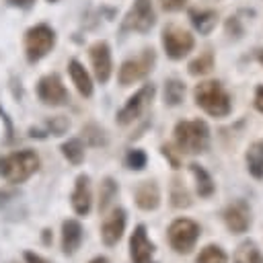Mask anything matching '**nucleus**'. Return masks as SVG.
<instances>
[{
	"instance_id": "5701e85b",
	"label": "nucleus",
	"mask_w": 263,
	"mask_h": 263,
	"mask_svg": "<svg viewBox=\"0 0 263 263\" xmlns=\"http://www.w3.org/2000/svg\"><path fill=\"white\" fill-rule=\"evenodd\" d=\"M245 162H247V171L253 179L261 181L263 179V140L253 142L245 154Z\"/></svg>"
},
{
	"instance_id": "7c9ffc66",
	"label": "nucleus",
	"mask_w": 263,
	"mask_h": 263,
	"mask_svg": "<svg viewBox=\"0 0 263 263\" xmlns=\"http://www.w3.org/2000/svg\"><path fill=\"white\" fill-rule=\"evenodd\" d=\"M68 127H70V121L64 117V115H55V117H51V119H47L45 121V136L47 134H51V136H62V134H66L68 132Z\"/></svg>"
},
{
	"instance_id": "393cba45",
	"label": "nucleus",
	"mask_w": 263,
	"mask_h": 263,
	"mask_svg": "<svg viewBox=\"0 0 263 263\" xmlns=\"http://www.w3.org/2000/svg\"><path fill=\"white\" fill-rule=\"evenodd\" d=\"M185 92H187V88H185V82L183 80H179V78H166L164 88H162L164 105H168V107L181 105L183 99H185Z\"/></svg>"
},
{
	"instance_id": "473e14b6",
	"label": "nucleus",
	"mask_w": 263,
	"mask_h": 263,
	"mask_svg": "<svg viewBox=\"0 0 263 263\" xmlns=\"http://www.w3.org/2000/svg\"><path fill=\"white\" fill-rule=\"evenodd\" d=\"M160 2V6L164 8V10H168V12H177V10H181L185 4H187V0H158Z\"/></svg>"
},
{
	"instance_id": "bb28decb",
	"label": "nucleus",
	"mask_w": 263,
	"mask_h": 263,
	"mask_svg": "<svg viewBox=\"0 0 263 263\" xmlns=\"http://www.w3.org/2000/svg\"><path fill=\"white\" fill-rule=\"evenodd\" d=\"M214 64H216L214 51H212V49H205V51H201L195 60L189 62L187 70H189L191 76H205V74H210V72L214 70Z\"/></svg>"
},
{
	"instance_id": "9b49d317",
	"label": "nucleus",
	"mask_w": 263,
	"mask_h": 263,
	"mask_svg": "<svg viewBox=\"0 0 263 263\" xmlns=\"http://www.w3.org/2000/svg\"><path fill=\"white\" fill-rule=\"evenodd\" d=\"M37 97L45 103V105H51V107H60V105H66L70 101V95L60 78V74L51 72V74H45L39 78L37 82Z\"/></svg>"
},
{
	"instance_id": "4be33fe9",
	"label": "nucleus",
	"mask_w": 263,
	"mask_h": 263,
	"mask_svg": "<svg viewBox=\"0 0 263 263\" xmlns=\"http://www.w3.org/2000/svg\"><path fill=\"white\" fill-rule=\"evenodd\" d=\"M117 195H119V183L113 177H105L99 185V214L109 212Z\"/></svg>"
},
{
	"instance_id": "cd10ccee",
	"label": "nucleus",
	"mask_w": 263,
	"mask_h": 263,
	"mask_svg": "<svg viewBox=\"0 0 263 263\" xmlns=\"http://www.w3.org/2000/svg\"><path fill=\"white\" fill-rule=\"evenodd\" d=\"M195 263H228V253L220 245L210 242L203 249H199Z\"/></svg>"
},
{
	"instance_id": "ea45409f",
	"label": "nucleus",
	"mask_w": 263,
	"mask_h": 263,
	"mask_svg": "<svg viewBox=\"0 0 263 263\" xmlns=\"http://www.w3.org/2000/svg\"><path fill=\"white\" fill-rule=\"evenodd\" d=\"M10 263H16V261H10Z\"/></svg>"
},
{
	"instance_id": "f3484780",
	"label": "nucleus",
	"mask_w": 263,
	"mask_h": 263,
	"mask_svg": "<svg viewBox=\"0 0 263 263\" xmlns=\"http://www.w3.org/2000/svg\"><path fill=\"white\" fill-rule=\"evenodd\" d=\"M134 203L142 212H156L160 208V203H162V193H160L158 183L154 179L138 183V187L134 191Z\"/></svg>"
},
{
	"instance_id": "f704fd0d",
	"label": "nucleus",
	"mask_w": 263,
	"mask_h": 263,
	"mask_svg": "<svg viewBox=\"0 0 263 263\" xmlns=\"http://www.w3.org/2000/svg\"><path fill=\"white\" fill-rule=\"evenodd\" d=\"M253 105L259 113H263V84H257L255 88V97H253Z\"/></svg>"
},
{
	"instance_id": "f257e3e1",
	"label": "nucleus",
	"mask_w": 263,
	"mask_h": 263,
	"mask_svg": "<svg viewBox=\"0 0 263 263\" xmlns=\"http://www.w3.org/2000/svg\"><path fill=\"white\" fill-rule=\"evenodd\" d=\"M193 101L203 113H208L210 117H216V119H224L232 111V99L220 80H203V82L195 84Z\"/></svg>"
},
{
	"instance_id": "6ab92c4d",
	"label": "nucleus",
	"mask_w": 263,
	"mask_h": 263,
	"mask_svg": "<svg viewBox=\"0 0 263 263\" xmlns=\"http://www.w3.org/2000/svg\"><path fill=\"white\" fill-rule=\"evenodd\" d=\"M168 201L175 210H187L193 205V197L189 187L185 185V181L181 177H173L171 185H168Z\"/></svg>"
},
{
	"instance_id": "9d476101",
	"label": "nucleus",
	"mask_w": 263,
	"mask_h": 263,
	"mask_svg": "<svg viewBox=\"0 0 263 263\" xmlns=\"http://www.w3.org/2000/svg\"><path fill=\"white\" fill-rule=\"evenodd\" d=\"M129 259L132 263H158L156 245L148 236V228L144 224H136L129 236Z\"/></svg>"
},
{
	"instance_id": "72a5a7b5",
	"label": "nucleus",
	"mask_w": 263,
	"mask_h": 263,
	"mask_svg": "<svg viewBox=\"0 0 263 263\" xmlns=\"http://www.w3.org/2000/svg\"><path fill=\"white\" fill-rule=\"evenodd\" d=\"M23 259H25V263H51L49 259H45L43 255H39L35 251H25L23 253Z\"/></svg>"
},
{
	"instance_id": "423d86ee",
	"label": "nucleus",
	"mask_w": 263,
	"mask_h": 263,
	"mask_svg": "<svg viewBox=\"0 0 263 263\" xmlns=\"http://www.w3.org/2000/svg\"><path fill=\"white\" fill-rule=\"evenodd\" d=\"M154 95H156V86H154V84H144V86H140V88L125 101V105L117 111V117H115L117 123H119L121 127L134 123V121L152 105Z\"/></svg>"
},
{
	"instance_id": "4c0bfd02",
	"label": "nucleus",
	"mask_w": 263,
	"mask_h": 263,
	"mask_svg": "<svg viewBox=\"0 0 263 263\" xmlns=\"http://www.w3.org/2000/svg\"><path fill=\"white\" fill-rule=\"evenodd\" d=\"M88 263H111V261H109V257H105V255H97V257H92Z\"/></svg>"
},
{
	"instance_id": "dca6fc26",
	"label": "nucleus",
	"mask_w": 263,
	"mask_h": 263,
	"mask_svg": "<svg viewBox=\"0 0 263 263\" xmlns=\"http://www.w3.org/2000/svg\"><path fill=\"white\" fill-rule=\"evenodd\" d=\"M84 240V226L80 224V220L76 218H68L62 222V232H60V245H62V253L66 257L76 255V251L82 247Z\"/></svg>"
},
{
	"instance_id": "c85d7f7f",
	"label": "nucleus",
	"mask_w": 263,
	"mask_h": 263,
	"mask_svg": "<svg viewBox=\"0 0 263 263\" xmlns=\"http://www.w3.org/2000/svg\"><path fill=\"white\" fill-rule=\"evenodd\" d=\"M123 164H125V168L136 171V173L144 171L146 164H148V154L142 148H132V150H127V154L123 158Z\"/></svg>"
},
{
	"instance_id": "20e7f679",
	"label": "nucleus",
	"mask_w": 263,
	"mask_h": 263,
	"mask_svg": "<svg viewBox=\"0 0 263 263\" xmlns=\"http://www.w3.org/2000/svg\"><path fill=\"white\" fill-rule=\"evenodd\" d=\"M201 236V226L191 220V218H175L168 228H166V238H168V245L175 253L179 255H189L195 247H197V240Z\"/></svg>"
},
{
	"instance_id": "ddd939ff",
	"label": "nucleus",
	"mask_w": 263,
	"mask_h": 263,
	"mask_svg": "<svg viewBox=\"0 0 263 263\" xmlns=\"http://www.w3.org/2000/svg\"><path fill=\"white\" fill-rule=\"evenodd\" d=\"M127 226V212L123 208H111V212L101 222V240L105 247H115L125 232Z\"/></svg>"
},
{
	"instance_id": "2f4dec72",
	"label": "nucleus",
	"mask_w": 263,
	"mask_h": 263,
	"mask_svg": "<svg viewBox=\"0 0 263 263\" xmlns=\"http://www.w3.org/2000/svg\"><path fill=\"white\" fill-rule=\"evenodd\" d=\"M160 154L164 156V160L171 164V168H181V164H183V154L179 152V148L175 146V144H162L160 146Z\"/></svg>"
},
{
	"instance_id": "a878e982",
	"label": "nucleus",
	"mask_w": 263,
	"mask_h": 263,
	"mask_svg": "<svg viewBox=\"0 0 263 263\" xmlns=\"http://www.w3.org/2000/svg\"><path fill=\"white\" fill-rule=\"evenodd\" d=\"M60 152H62V156H64L70 164H74V166L82 164V162H84V156H86V150H84V144H82L80 138H70V140H66V142L60 146Z\"/></svg>"
},
{
	"instance_id": "e433bc0d",
	"label": "nucleus",
	"mask_w": 263,
	"mask_h": 263,
	"mask_svg": "<svg viewBox=\"0 0 263 263\" xmlns=\"http://www.w3.org/2000/svg\"><path fill=\"white\" fill-rule=\"evenodd\" d=\"M12 6H18V8H29V6H33V2L35 0H8Z\"/></svg>"
},
{
	"instance_id": "b1692460",
	"label": "nucleus",
	"mask_w": 263,
	"mask_h": 263,
	"mask_svg": "<svg viewBox=\"0 0 263 263\" xmlns=\"http://www.w3.org/2000/svg\"><path fill=\"white\" fill-rule=\"evenodd\" d=\"M191 25L199 31V35H210L218 25V14L214 10H191Z\"/></svg>"
},
{
	"instance_id": "39448f33",
	"label": "nucleus",
	"mask_w": 263,
	"mask_h": 263,
	"mask_svg": "<svg viewBox=\"0 0 263 263\" xmlns=\"http://www.w3.org/2000/svg\"><path fill=\"white\" fill-rule=\"evenodd\" d=\"M154 64H156L154 49H144L140 55L125 60L119 68V74H117L119 84L121 86H132V84L140 82L142 78H146L154 70Z\"/></svg>"
},
{
	"instance_id": "0eeeda50",
	"label": "nucleus",
	"mask_w": 263,
	"mask_h": 263,
	"mask_svg": "<svg viewBox=\"0 0 263 263\" xmlns=\"http://www.w3.org/2000/svg\"><path fill=\"white\" fill-rule=\"evenodd\" d=\"M53 45H55V33L47 25L31 27L25 35V53H27V60L31 64L45 58L51 51Z\"/></svg>"
},
{
	"instance_id": "a19ab883",
	"label": "nucleus",
	"mask_w": 263,
	"mask_h": 263,
	"mask_svg": "<svg viewBox=\"0 0 263 263\" xmlns=\"http://www.w3.org/2000/svg\"><path fill=\"white\" fill-rule=\"evenodd\" d=\"M49 2H55V0H49Z\"/></svg>"
},
{
	"instance_id": "2eb2a0df",
	"label": "nucleus",
	"mask_w": 263,
	"mask_h": 263,
	"mask_svg": "<svg viewBox=\"0 0 263 263\" xmlns=\"http://www.w3.org/2000/svg\"><path fill=\"white\" fill-rule=\"evenodd\" d=\"M70 205L76 216H88L92 210V187H90V177L86 173H80L74 181L72 193H70Z\"/></svg>"
},
{
	"instance_id": "f03ea898",
	"label": "nucleus",
	"mask_w": 263,
	"mask_h": 263,
	"mask_svg": "<svg viewBox=\"0 0 263 263\" xmlns=\"http://www.w3.org/2000/svg\"><path fill=\"white\" fill-rule=\"evenodd\" d=\"M175 146L181 154H203L210 148V127L203 119H183L175 123Z\"/></svg>"
},
{
	"instance_id": "7ed1b4c3",
	"label": "nucleus",
	"mask_w": 263,
	"mask_h": 263,
	"mask_svg": "<svg viewBox=\"0 0 263 263\" xmlns=\"http://www.w3.org/2000/svg\"><path fill=\"white\" fill-rule=\"evenodd\" d=\"M39 166H41V160L35 150L31 148L16 150L0 158V177L10 185H18L31 179L39 171Z\"/></svg>"
},
{
	"instance_id": "a211bd4d",
	"label": "nucleus",
	"mask_w": 263,
	"mask_h": 263,
	"mask_svg": "<svg viewBox=\"0 0 263 263\" xmlns=\"http://www.w3.org/2000/svg\"><path fill=\"white\" fill-rule=\"evenodd\" d=\"M189 173H191L193 183H195V193L201 199H210L216 193V181L208 173V168L203 164H199V162H191L189 164Z\"/></svg>"
},
{
	"instance_id": "1a4fd4ad",
	"label": "nucleus",
	"mask_w": 263,
	"mask_h": 263,
	"mask_svg": "<svg viewBox=\"0 0 263 263\" xmlns=\"http://www.w3.org/2000/svg\"><path fill=\"white\" fill-rule=\"evenodd\" d=\"M193 45H195V39L189 31L177 25H168L162 29V47L171 60H183L193 49Z\"/></svg>"
},
{
	"instance_id": "4468645a",
	"label": "nucleus",
	"mask_w": 263,
	"mask_h": 263,
	"mask_svg": "<svg viewBox=\"0 0 263 263\" xmlns=\"http://www.w3.org/2000/svg\"><path fill=\"white\" fill-rule=\"evenodd\" d=\"M88 58L95 70V76L101 84L109 82L111 72H113V60H111V47L107 41H95L88 47Z\"/></svg>"
},
{
	"instance_id": "412c9836",
	"label": "nucleus",
	"mask_w": 263,
	"mask_h": 263,
	"mask_svg": "<svg viewBox=\"0 0 263 263\" xmlns=\"http://www.w3.org/2000/svg\"><path fill=\"white\" fill-rule=\"evenodd\" d=\"M232 263H263V253L259 245L251 238L238 242V247L232 253Z\"/></svg>"
},
{
	"instance_id": "c756f323",
	"label": "nucleus",
	"mask_w": 263,
	"mask_h": 263,
	"mask_svg": "<svg viewBox=\"0 0 263 263\" xmlns=\"http://www.w3.org/2000/svg\"><path fill=\"white\" fill-rule=\"evenodd\" d=\"M82 136H84V140H86L90 146H105V144H107L105 129L99 127L97 123H86V125L82 127Z\"/></svg>"
},
{
	"instance_id": "c9c22d12",
	"label": "nucleus",
	"mask_w": 263,
	"mask_h": 263,
	"mask_svg": "<svg viewBox=\"0 0 263 263\" xmlns=\"http://www.w3.org/2000/svg\"><path fill=\"white\" fill-rule=\"evenodd\" d=\"M41 242H43L45 247H51V242H53L51 228H43V230H41Z\"/></svg>"
},
{
	"instance_id": "f8f14e48",
	"label": "nucleus",
	"mask_w": 263,
	"mask_h": 263,
	"mask_svg": "<svg viewBox=\"0 0 263 263\" xmlns=\"http://www.w3.org/2000/svg\"><path fill=\"white\" fill-rule=\"evenodd\" d=\"M154 23H156V16H154L152 0H136L129 12L125 14L123 29L136 31V33H148L154 27Z\"/></svg>"
},
{
	"instance_id": "58836bf2",
	"label": "nucleus",
	"mask_w": 263,
	"mask_h": 263,
	"mask_svg": "<svg viewBox=\"0 0 263 263\" xmlns=\"http://www.w3.org/2000/svg\"><path fill=\"white\" fill-rule=\"evenodd\" d=\"M257 62L263 66V49H259V51H257Z\"/></svg>"
},
{
	"instance_id": "aec40b11",
	"label": "nucleus",
	"mask_w": 263,
	"mask_h": 263,
	"mask_svg": "<svg viewBox=\"0 0 263 263\" xmlns=\"http://www.w3.org/2000/svg\"><path fill=\"white\" fill-rule=\"evenodd\" d=\"M68 72H70V78H72L76 90L82 97H90L92 95V80H90V74L84 70V66L78 60H70L68 62Z\"/></svg>"
},
{
	"instance_id": "6e6552de",
	"label": "nucleus",
	"mask_w": 263,
	"mask_h": 263,
	"mask_svg": "<svg viewBox=\"0 0 263 263\" xmlns=\"http://www.w3.org/2000/svg\"><path fill=\"white\" fill-rule=\"evenodd\" d=\"M222 222L232 234H245L253 226V208L247 199H234L222 210Z\"/></svg>"
}]
</instances>
